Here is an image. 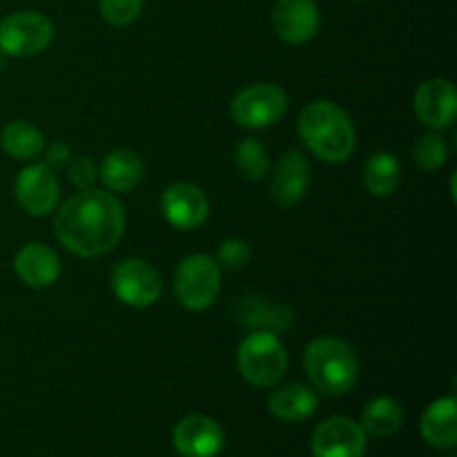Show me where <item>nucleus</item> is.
Returning a JSON list of instances; mask_svg holds the SVG:
<instances>
[{
    "mask_svg": "<svg viewBox=\"0 0 457 457\" xmlns=\"http://www.w3.org/2000/svg\"><path fill=\"white\" fill-rule=\"evenodd\" d=\"M58 241L79 257H101L114 250L125 230V210L110 192L80 190L54 219Z\"/></svg>",
    "mask_w": 457,
    "mask_h": 457,
    "instance_id": "nucleus-1",
    "label": "nucleus"
},
{
    "mask_svg": "<svg viewBox=\"0 0 457 457\" xmlns=\"http://www.w3.org/2000/svg\"><path fill=\"white\" fill-rule=\"evenodd\" d=\"M299 137L326 163H344L355 152L351 116L330 101H315L303 107L299 114Z\"/></svg>",
    "mask_w": 457,
    "mask_h": 457,
    "instance_id": "nucleus-2",
    "label": "nucleus"
},
{
    "mask_svg": "<svg viewBox=\"0 0 457 457\" xmlns=\"http://www.w3.org/2000/svg\"><path fill=\"white\" fill-rule=\"evenodd\" d=\"M303 369L317 391L333 397L353 391L360 378L355 351L337 337H320L308 344Z\"/></svg>",
    "mask_w": 457,
    "mask_h": 457,
    "instance_id": "nucleus-3",
    "label": "nucleus"
},
{
    "mask_svg": "<svg viewBox=\"0 0 457 457\" xmlns=\"http://www.w3.org/2000/svg\"><path fill=\"white\" fill-rule=\"evenodd\" d=\"M241 378L257 388H270L281 382L288 369V353L277 333L254 330L239 344L237 353Z\"/></svg>",
    "mask_w": 457,
    "mask_h": 457,
    "instance_id": "nucleus-4",
    "label": "nucleus"
},
{
    "mask_svg": "<svg viewBox=\"0 0 457 457\" xmlns=\"http://www.w3.org/2000/svg\"><path fill=\"white\" fill-rule=\"evenodd\" d=\"M221 290V266L208 254H190L174 272V293L187 311L201 312L212 306Z\"/></svg>",
    "mask_w": 457,
    "mask_h": 457,
    "instance_id": "nucleus-5",
    "label": "nucleus"
},
{
    "mask_svg": "<svg viewBox=\"0 0 457 457\" xmlns=\"http://www.w3.org/2000/svg\"><path fill=\"white\" fill-rule=\"evenodd\" d=\"M54 40V22L38 12H16L0 21V52L27 58L45 52Z\"/></svg>",
    "mask_w": 457,
    "mask_h": 457,
    "instance_id": "nucleus-6",
    "label": "nucleus"
},
{
    "mask_svg": "<svg viewBox=\"0 0 457 457\" xmlns=\"http://www.w3.org/2000/svg\"><path fill=\"white\" fill-rule=\"evenodd\" d=\"M288 110V96L279 85L254 83L232 98V119L248 129H263L275 125Z\"/></svg>",
    "mask_w": 457,
    "mask_h": 457,
    "instance_id": "nucleus-7",
    "label": "nucleus"
},
{
    "mask_svg": "<svg viewBox=\"0 0 457 457\" xmlns=\"http://www.w3.org/2000/svg\"><path fill=\"white\" fill-rule=\"evenodd\" d=\"M112 290L128 306L145 308L161 297L163 281L159 270L145 259L129 257L112 270Z\"/></svg>",
    "mask_w": 457,
    "mask_h": 457,
    "instance_id": "nucleus-8",
    "label": "nucleus"
},
{
    "mask_svg": "<svg viewBox=\"0 0 457 457\" xmlns=\"http://www.w3.org/2000/svg\"><path fill=\"white\" fill-rule=\"evenodd\" d=\"M13 195L18 205L31 217H45L56 210L61 199V183H58L56 170L47 163H31L21 170L13 183Z\"/></svg>",
    "mask_w": 457,
    "mask_h": 457,
    "instance_id": "nucleus-9",
    "label": "nucleus"
},
{
    "mask_svg": "<svg viewBox=\"0 0 457 457\" xmlns=\"http://www.w3.org/2000/svg\"><path fill=\"white\" fill-rule=\"evenodd\" d=\"M366 431L351 418H328L315 428L311 451L315 457H364Z\"/></svg>",
    "mask_w": 457,
    "mask_h": 457,
    "instance_id": "nucleus-10",
    "label": "nucleus"
},
{
    "mask_svg": "<svg viewBox=\"0 0 457 457\" xmlns=\"http://www.w3.org/2000/svg\"><path fill=\"white\" fill-rule=\"evenodd\" d=\"M172 442L181 457H217L226 445V436L217 420L195 413L174 427Z\"/></svg>",
    "mask_w": 457,
    "mask_h": 457,
    "instance_id": "nucleus-11",
    "label": "nucleus"
},
{
    "mask_svg": "<svg viewBox=\"0 0 457 457\" xmlns=\"http://www.w3.org/2000/svg\"><path fill=\"white\" fill-rule=\"evenodd\" d=\"M161 210L170 226L179 228V230H195L208 219L210 201L201 187L179 181L165 187L163 196H161Z\"/></svg>",
    "mask_w": 457,
    "mask_h": 457,
    "instance_id": "nucleus-12",
    "label": "nucleus"
},
{
    "mask_svg": "<svg viewBox=\"0 0 457 457\" xmlns=\"http://www.w3.org/2000/svg\"><path fill=\"white\" fill-rule=\"evenodd\" d=\"M272 27L286 43H308L320 31V7L315 0H277L272 9Z\"/></svg>",
    "mask_w": 457,
    "mask_h": 457,
    "instance_id": "nucleus-13",
    "label": "nucleus"
},
{
    "mask_svg": "<svg viewBox=\"0 0 457 457\" xmlns=\"http://www.w3.org/2000/svg\"><path fill=\"white\" fill-rule=\"evenodd\" d=\"M415 114L433 129L449 128L457 114L455 85L446 79H431L415 92Z\"/></svg>",
    "mask_w": 457,
    "mask_h": 457,
    "instance_id": "nucleus-14",
    "label": "nucleus"
},
{
    "mask_svg": "<svg viewBox=\"0 0 457 457\" xmlns=\"http://www.w3.org/2000/svg\"><path fill=\"white\" fill-rule=\"evenodd\" d=\"M311 186V163L299 150H288L272 174V196L279 205L290 208L306 196Z\"/></svg>",
    "mask_w": 457,
    "mask_h": 457,
    "instance_id": "nucleus-15",
    "label": "nucleus"
},
{
    "mask_svg": "<svg viewBox=\"0 0 457 457\" xmlns=\"http://www.w3.org/2000/svg\"><path fill=\"white\" fill-rule=\"evenodd\" d=\"M13 270L29 288H49L61 277V259L49 245L34 241L18 250L13 259Z\"/></svg>",
    "mask_w": 457,
    "mask_h": 457,
    "instance_id": "nucleus-16",
    "label": "nucleus"
},
{
    "mask_svg": "<svg viewBox=\"0 0 457 457\" xmlns=\"http://www.w3.org/2000/svg\"><path fill=\"white\" fill-rule=\"evenodd\" d=\"M420 433L436 449H453L457 445L455 397H440L422 415Z\"/></svg>",
    "mask_w": 457,
    "mask_h": 457,
    "instance_id": "nucleus-17",
    "label": "nucleus"
},
{
    "mask_svg": "<svg viewBox=\"0 0 457 457\" xmlns=\"http://www.w3.org/2000/svg\"><path fill=\"white\" fill-rule=\"evenodd\" d=\"M268 406H270V413L275 415L277 420L288 424L303 422V420L311 418L312 413L320 406V397L306 384H286V386L277 388L275 393L268 400Z\"/></svg>",
    "mask_w": 457,
    "mask_h": 457,
    "instance_id": "nucleus-18",
    "label": "nucleus"
},
{
    "mask_svg": "<svg viewBox=\"0 0 457 457\" xmlns=\"http://www.w3.org/2000/svg\"><path fill=\"white\" fill-rule=\"evenodd\" d=\"M101 181L112 192H129L141 183L143 161L128 147L112 150L101 163Z\"/></svg>",
    "mask_w": 457,
    "mask_h": 457,
    "instance_id": "nucleus-19",
    "label": "nucleus"
},
{
    "mask_svg": "<svg viewBox=\"0 0 457 457\" xmlns=\"http://www.w3.org/2000/svg\"><path fill=\"white\" fill-rule=\"evenodd\" d=\"M402 183L400 161L391 152H375L364 165V186L373 196H391Z\"/></svg>",
    "mask_w": 457,
    "mask_h": 457,
    "instance_id": "nucleus-20",
    "label": "nucleus"
},
{
    "mask_svg": "<svg viewBox=\"0 0 457 457\" xmlns=\"http://www.w3.org/2000/svg\"><path fill=\"white\" fill-rule=\"evenodd\" d=\"M0 143H3V150L18 161H31L45 150L43 132L27 120H12L4 125Z\"/></svg>",
    "mask_w": 457,
    "mask_h": 457,
    "instance_id": "nucleus-21",
    "label": "nucleus"
},
{
    "mask_svg": "<svg viewBox=\"0 0 457 457\" xmlns=\"http://www.w3.org/2000/svg\"><path fill=\"white\" fill-rule=\"evenodd\" d=\"M404 411L393 397H375L361 411V428L375 437H386L400 431Z\"/></svg>",
    "mask_w": 457,
    "mask_h": 457,
    "instance_id": "nucleus-22",
    "label": "nucleus"
},
{
    "mask_svg": "<svg viewBox=\"0 0 457 457\" xmlns=\"http://www.w3.org/2000/svg\"><path fill=\"white\" fill-rule=\"evenodd\" d=\"M241 321L248 326H257V330H288L293 326L295 317L286 306H277V303H266L262 299H245L239 302Z\"/></svg>",
    "mask_w": 457,
    "mask_h": 457,
    "instance_id": "nucleus-23",
    "label": "nucleus"
},
{
    "mask_svg": "<svg viewBox=\"0 0 457 457\" xmlns=\"http://www.w3.org/2000/svg\"><path fill=\"white\" fill-rule=\"evenodd\" d=\"M235 163L241 177L250 179V181H262L270 170V156H268L266 145L262 141L244 138L235 150Z\"/></svg>",
    "mask_w": 457,
    "mask_h": 457,
    "instance_id": "nucleus-24",
    "label": "nucleus"
},
{
    "mask_svg": "<svg viewBox=\"0 0 457 457\" xmlns=\"http://www.w3.org/2000/svg\"><path fill=\"white\" fill-rule=\"evenodd\" d=\"M413 156L420 168L427 172H436L449 159V147H446L445 138H440L437 134H424L415 143Z\"/></svg>",
    "mask_w": 457,
    "mask_h": 457,
    "instance_id": "nucleus-25",
    "label": "nucleus"
},
{
    "mask_svg": "<svg viewBox=\"0 0 457 457\" xmlns=\"http://www.w3.org/2000/svg\"><path fill=\"white\" fill-rule=\"evenodd\" d=\"M145 0H98V12L112 27H129L138 21Z\"/></svg>",
    "mask_w": 457,
    "mask_h": 457,
    "instance_id": "nucleus-26",
    "label": "nucleus"
},
{
    "mask_svg": "<svg viewBox=\"0 0 457 457\" xmlns=\"http://www.w3.org/2000/svg\"><path fill=\"white\" fill-rule=\"evenodd\" d=\"M250 257H253V253L244 239H226L219 248L217 263L226 270H241V268L248 266Z\"/></svg>",
    "mask_w": 457,
    "mask_h": 457,
    "instance_id": "nucleus-27",
    "label": "nucleus"
},
{
    "mask_svg": "<svg viewBox=\"0 0 457 457\" xmlns=\"http://www.w3.org/2000/svg\"><path fill=\"white\" fill-rule=\"evenodd\" d=\"M67 177L79 190H92L98 179V170L89 156H74L67 163Z\"/></svg>",
    "mask_w": 457,
    "mask_h": 457,
    "instance_id": "nucleus-28",
    "label": "nucleus"
},
{
    "mask_svg": "<svg viewBox=\"0 0 457 457\" xmlns=\"http://www.w3.org/2000/svg\"><path fill=\"white\" fill-rule=\"evenodd\" d=\"M71 159V150L70 145H65V143H52V145L47 147V165L52 170H58V168H65L67 163H70Z\"/></svg>",
    "mask_w": 457,
    "mask_h": 457,
    "instance_id": "nucleus-29",
    "label": "nucleus"
},
{
    "mask_svg": "<svg viewBox=\"0 0 457 457\" xmlns=\"http://www.w3.org/2000/svg\"><path fill=\"white\" fill-rule=\"evenodd\" d=\"M4 56H7V54H4V52H0V71L4 70Z\"/></svg>",
    "mask_w": 457,
    "mask_h": 457,
    "instance_id": "nucleus-30",
    "label": "nucleus"
},
{
    "mask_svg": "<svg viewBox=\"0 0 457 457\" xmlns=\"http://www.w3.org/2000/svg\"><path fill=\"white\" fill-rule=\"evenodd\" d=\"M357 3H361V0H357Z\"/></svg>",
    "mask_w": 457,
    "mask_h": 457,
    "instance_id": "nucleus-31",
    "label": "nucleus"
}]
</instances>
